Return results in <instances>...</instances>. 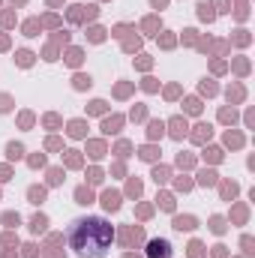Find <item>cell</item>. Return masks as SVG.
Returning <instances> with one entry per match:
<instances>
[{"instance_id":"cell-1","label":"cell","mask_w":255,"mask_h":258,"mask_svg":"<svg viewBox=\"0 0 255 258\" xmlns=\"http://www.w3.org/2000/svg\"><path fill=\"white\" fill-rule=\"evenodd\" d=\"M114 243V225L102 216H81L69 225V246L81 258H105Z\"/></svg>"},{"instance_id":"cell-2","label":"cell","mask_w":255,"mask_h":258,"mask_svg":"<svg viewBox=\"0 0 255 258\" xmlns=\"http://www.w3.org/2000/svg\"><path fill=\"white\" fill-rule=\"evenodd\" d=\"M147 258H171V243L168 240H150Z\"/></svg>"}]
</instances>
